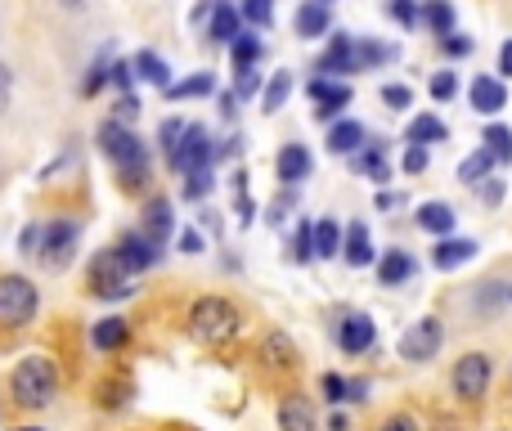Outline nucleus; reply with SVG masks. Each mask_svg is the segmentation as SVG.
Instances as JSON below:
<instances>
[{"label": "nucleus", "mask_w": 512, "mask_h": 431, "mask_svg": "<svg viewBox=\"0 0 512 431\" xmlns=\"http://www.w3.org/2000/svg\"><path fill=\"white\" fill-rule=\"evenodd\" d=\"M9 396L23 409H45L59 396V369H54L50 355H27V360L14 364L9 373Z\"/></svg>", "instance_id": "f257e3e1"}, {"label": "nucleus", "mask_w": 512, "mask_h": 431, "mask_svg": "<svg viewBox=\"0 0 512 431\" xmlns=\"http://www.w3.org/2000/svg\"><path fill=\"white\" fill-rule=\"evenodd\" d=\"M239 328H243L239 306H234V301H225V297H198L194 310H189V333H194L203 346L234 342V337H239Z\"/></svg>", "instance_id": "f03ea898"}, {"label": "nucleus", "mask_w": 512, "mask_h": 431, "mask_svg": "<svg viewBox=\"0 0 512 431\" xmlns=\"http://www.w3.org/2000/svg\"><path fill=\"white\" fill-rule=\"evenodd\" d=\"M99 149H104V158L117 162L122 185H144V180H149V158H144V144H140V135H135L131 126L104 122L99 126Z\"/></svg>", "instance_id": "7ed1b4c3"}, {"label": "nucleus", "mask_w": 512, "mask_h": 431, "mask_svg": "<svg viewBox=\"0 0 512 431\" xmlns=\"http://www.w3.org/2000/svg\"><path fill=\"white\" fill-rule=\"evenodd\" d=\"M90 292H95L99 301L131 297V270H126V261L117 256V247H104V252L90 261Z\"/></svg>", "instance_id": "20e7f679"}, {"label": "nucleus", "mask_w": 512, "mask_h": 431, "mask_svg": "<svg viewBox=\"0 0 512 431\" xmlns=\"http://www.w3.org/2000/svg\"><path fill=\"white\" fill-rule=\"evenodd\" d=\"M490 378H495V364H490V355L486 351H468L459 364H454L450 387H454V396H459L463 405H477V400H486Z\"/></svg>", "instance_id": "39448f33"}, {"label": "nucleus", "mask_w": 512, "mask_h": 431, "mask_svg": "<svg viewBox=\"0 0 512 431\" xmlns=\"http://www.w3.org/2000/svg\"><path fill=\"white\" fill-rule=\"evenodd\" d=\"M36 306H41V297H36V288L23 274H0V324L5 328L32 324Z\"/></svg>", "instance_id": "423d86ee"}, {"label": "nucleus", "mask_w": 512, "mask_h": 431, "mask_svg": "<svg viewBox=\"0 0 512 431\" xmlns=\"http://www.w3.org/2000/svg\"><path fill=\"white\" fill-rule=\"evenodd\" d=\"M441 346H445V324L436 315H423L418 324L405 328V337H400V360L427 364V360H436V355H441Z\"/></svg>", "instance_id": "0eeeda50"}, {"label": "nucleus", "mask_w": 512, "mask_h": 431, "mask_svg": "<svg viewBox=\"0 0 512 431\" xmlns=\"http://www.w3.org/2000/svg\"><path fill=\"white\" fill-rule=\"evenodd\" d=\"M369 63H364V36H351V32H337L333 45L324 50V59H319V77H346V72H364Z\"/></svg>", "instance_id": "6e6552de"}, {"label": "nucleus", "mask_w": 512, "mask_h": 431, "mask_svg": "<svg viewBox=\"0 0 512 431\" xmlns=\"http://www.w3.org/2000/svg\"><path fill=\"white\" fill-rule=\"evenodd\" d=\"M221 158V149L212 144V135H207V126H189L185 140H180V153L171 158V171H207L212 162Z\"/></svg>", "instance_id": "1a4fd4ad"}, {"label": "nucleus", "mask_w": 512, "mask_h": 431, "mask_svg": "<svg viewBox=\"0 0 512 431\" xmlns=\"http://www.w3.org/2000/svg\"><path fill=\"white\" fill-rule=\"evenodd\" d=\"M77 220H54V225H45V243H41V256L36 261L45 265V270H63V265L72 261V252H77Z\"/></svg>", "instance_id": "9d476101"}, {"label": "nucleus", "mask_w": 512, "mask_h": 431, "mask_svg": "<svg viewBox=\"0 0 512 431\" xmlns=\"http://www.w3.org/2000/svg\"><path fill=\"white\" fill-rule=\"evenodd\" d=\"M310 104H315V117L319 122H333L346 104H351V86L342 81H328V77H310Z\"/></svg>", "instance_id": "9b49d317"}, {"label": "nucleus", "mask_w": 512, "mask_h": 431, "mask_svg": "<svg viewBox=\"0 0 512 431\" xmlns=\"http://www.w3.org/2000/svg\"><path fill=\"white\" fill-rule=\"evenodd\" d=\"M373 342H378V324H373L364 310H355V315L342 319V328H337V346H342L346 355H364L373 351Z\"/></svg>", "instance_id": "f8f14e48"}, {"label": "nucleus", "mask_w": 512, "mask_h": 431, "mask_svg": "<svg viewBox=\"0 0 512 431\" xmlns=\"http://www.w3.org/2000/svg\"><path fill=\"white\" fill-rule=\"evenodd\" d=\"M117 256L126 261V270L131 274H144V270H153V265L162 261V247L153 243L144 229H135V234H126L122 243H117Z\"/></svg>", "instance_id": "ddd939ff"}, {"label": "nucleus", "mask_w": 512, "mask_h": 431, "mask_svg": "<svg viewBox=\"0 0 512 431\" xmlns=\"http://www.w3.org/2000/svg\"><path fill=\"white\" fill-rule=\"evenodd\" d=\"M274 418H279V431H319L315 405H310L301 391H288V396L279 400V409H274Z\"/></svg>", "instance_id": "4468645a"}, {"label": "nucleus", "mask_w": 512, "mask_h": 431, "mask_svg": "<svg viewBox=\"0 0 512 431\" xmlns=\"http://www.w3.org/2000/svg\"><path fill=\"white\" fill-rule=\"evenodd\" d=\"M310 167H315V158H310L306 144H283L279 158H274V176H279L288 189H297L301 180L310 176Z\"/></svg>", "instance_id": "2eb2a0df"}, {"label": "nucleus", "mask_w": 512, "mask_h": 431, "mask_svg": "<svg viewBox=\"0 0 512 431\" xmlns=\"http://www.w3.org/2000/svg\"><path fill=\"white\" fill-rule=\"evenodd\" d=\"M468 99H472V108H477L481 117L504 113V108H508V86H504V77H477V81H472V90H468Z\"/></svg>", "instance_id": "dca6fc26"}, {"label": "nucleus", "mask_w": 512, "mask_h": 431, "mask_svg": "<svg viewBox=\"0 0 512 431\" xmlns=\"http://www.w3.org/2000/svg\"><path fill=\"white\" fill-rule=\"evenodd\" d=\"M243 36V14L230 5V0H221L216 5V14L207 18V41H216V45H234Z\"/></svg>", "instance_id": "f3484780"}, {"label": "nucleus", "mask_w": 512, "mask_h": 431, "mask_svg": "<svg viewBox=\"0 0 512 431\" xmlns=\"http://www.w3.org/2000/svg\"><path fill=\"white\" fill-rule=\"evenodd\" d=\"M171 229H176V216H171V198H149L144 203V234L158 247L171 243Z\"/></svg>", "instance_id": "a211bd4d"}, {"label": "nucleus", "mask_w": 512, "mask_h": 431, "mask_svg": "<svg viewBox=\"0 0 512 431\" xmlns=\"http://www.w3.org/2000/svg\"><path fill=\"white\" fill-rule=\"evenodd\" d=\"M360 149H364V126L360 122L342 117V122L328 126V153H337V158H355Z\"/></svg>", "instance_id": "6ab92c4d"}, {"label": "nucleus", "mask_w": 512, "mask_h": 431, "mask_svg": "<svg viewBox=\"0 0 512 431\" xmlns=\"http://www.w3.org/2000/svg\"><path fill=\"white\" fill-rule=\"evenodd\" d=\"M126 342H131V324H126L122 315H108L90 328V346H95V351H122Z\"/></svg>", "instance_id": "aec40b11"}, {"label": "nucleus", "mask_w": 512, "mask_h": 431, "mask_svg": "<svg viewBox=\"0 0 512 431\" xmlns=\"http://www.w3.org/2000/svg\"><path fill=\"white\" fill-rule=\"evenodd\" d=\"M472 256H477V243H472V238H441V243L432 247L436 270H459V265H468Z\"/></svg>", "instance_id": "412c9836"}, {"label": "nucleus", "mask_w": 512, "mask_h": 431, "mask_svg": "<svg viewBox=\"0 0 512 431\" xmlns=\"http://www.w3.org/2000/svg\"><path fill=\"white\" fill-rule=\"evenodd\" d=\"M414 220H418V229H423V234H436V238H450L454 225H459V216H454L450 203H423Z\"/></svg>", "instance_id": "4be33fe9"}, {"label": "nucleus", "mask_w": 512, "mask_h": 431, "mask_svg": "<svg viewBox=\"0 0 512 431\" xmlns=\"http://www.w3.org/2000/svg\"><path fill=\"white\" fill-rule=\"evenodd\" d=\"M342 256L355 265V270H364V265H373V261H378V252H373V238H369V225H360V220H355V225L346 229Z\"/></svg>", "instance_id": "5701e85b"}, {"label": "nucleus", "mask_w": 512, "mask_h": 431, "mask_svg": "<svg viewBox=\"0 0 512 431\" xmlns=\"http://www.w3.org/2000/svg\"><path fill=\"white\" fill-rule=\"evenodd\" d=\"M328 23H333V9L324 5V0H306V5L297 9V36H306V41H315V36L328 32Z\"/></svg>", "instance_id": "b1692460"}, {"label": "nucleus", "mask_w": 512, "mask_h": 431, "mask_svg": "<svg viewBox=\"0 0 512 431\" xmlns=\"http://www.w3.org/2000/svg\"><path fill=\"white\" fill-rule=\"evenodd\" d=\"M378 279H382V288H400L405 279H414V256L391 247V252L378 261Z\"/></svg>", "instance_id": "393cba45"}, {"label": "nucleus", "mask_w": 512, "mask_h": 431, "mask_svg": "<svg viewBox=\"0 0 512 431\" xmlns=\"http://www.w3.org/2000/svg\"><path fill=\"white\" fill-rule=\"evenodd\" d=\"M261 360L270 364V369H297V346H292L288 333H265Z\"/></svg>", "instance_id": "a878e982"}, {"label": "nucleus", "mask_w": 512, "mask_h": 431, "mask_svg": "<svg viewBox=\"0 0 512 431\" xmlns=\"http://www.w3.org/2000/svg\"><path fill=\"white\" fill-rule=\"evenodd\" d=\"M351 162H355V171H364V176L378 180V185H387L391 180V162H387V149H382V144H364Z\"/></svg>", "instance_id": "bb28decb"}, {"label": "nucleus", "mask_w": 512, "mask_h": 431, "mask_svg": "<svg viewBox=\"0 0 512 431\" xmlns=\"http://www.w3.org/2000/svg\"><path fill=\"white\" fill-rule=\"evenodd\" d=\"M131 63H135V77H144V81H149V86H158V90H171V86H176V81H171V68H167V63H162V54L140 50Z\"/></svg>", "instance_id": "cd10ccee"}, {"label": "nucleus", "mask_w": 512, "mask_h": 431, "mask_svg": "<svg viewBox=\"0 0 512 431\" xmlns=\"http://www.w3.org/2000/svg\"><path fill=\"white\" fill-rule=\"evenodd\" d=\"M490 171H495V153H490V149H477V153H468V158L459 162V180H463V185H472V189L486 185Z\"/></svg>", "instance_id": "c85d7f7f"}, {"label": "nucleus", "mask_w": 512, "mask_h": 431, "mask_svg": "<svg viewBox=\"0 0 512 431\" xmlns=\"http://www.w3.org/2000/svg\"><path fill=\"white\" fill-rule=\"evenodd\" d=\"M131 396H135V387H131V378H126V373H113V378H104V382H99V391H95L99 409H122Z\"/></svg>", "instance_id": "c756f323"}, {"label": "nucleus", "mask_w": 512, "mask_h": 431, "mask_svg": "<svg viewBox=\"0 0 512 431\" xmlns=\"http://www.w3.org/2000/svg\"><path fill=\"white\" fill-rule=\"evenodd\" d=\"M445 135H450V131H445L441 117L423 113V117H414V122H409L405 140H409V144H423V149H427V144H445Z\"/></svg>", "instance_id": "7c9ffc66"}, {"label": "nucleus", "mask_w": 512, "mask_h": 431, "mask_svg": "<svg viewBox=\"0 0 512 431\" xmlns=\"http://www.w3.org/2000/svg\"><path fill=\"white\" fill-rule=\"evenodd\" d=\"M342 243H346V234H342V225L337 220H315V256L324 261V256H337L342 252Z\"/></svg>", "instance_id": "2f4dec72"}, {"label": "nucleus", "mask_w": 512, "mask_h": 431, "mask_svg": "<svg viewBox=\"0 0 512 431\" xmlns=\"http://www.w3.org/2000/svg\"><path fill=\"white\" fill-rule=\"evenodd\" d=\"M423 23L445 41V36L454 32V5L450 0H423Z\"/></svg>", "instance_id": "473e14b6"}, {"label": "nucleus", "mask_w": 512, "mask_h": 431, "mask_svg": "<svg viewBox=\"0 0 512 431\" xmlns=\"http://www.w3.org/2000/svg\"><path fill=\"white\" fill-rule=\"evenodd\" d=\"M288 95H292V72H274L261 90V108L265 113H279V108L288 104Z\"/></svg>", "instance_id": "72a5a7b5"}, {"label": "nucleus", "mask_w": 512, "mask_h": 431, "mask_svg": "<svg viewBox=\"0 0 512 431\" xmlns=\"http://www.w3.org/2000/svg\"><path fill=\"white\" fill-rule=\"evenodd\" d=\"M481 149L495 153V162H512V126L490 122V126H486V135H481Z\"/></svg>", "instance_id": "f704fd0d"}, {"label": "nucleus", "mask_w": 512, "mask_h": 431, "mask_svg": "<svg viewBox=\"0 0 512 431\" xmlns=\"http://www.w3.org/2000/svg\"><path fill=\"white\" fill-rule=\"evenodd\" d=\"M216 90V77L212 72H194V77L176 81V86L167 90V99H198V95H212Z\"/></svg>", "instance_id": "c9c22d12"}, {"label": "nucleus", "mask_w": 512, "mask_h": 431, "mask_svg": "<svg viewBox=\"0 0 512 431\" xmlns=\"http://www.w3.org/2000/svg\"><path fill=\"white\" fill-rule=\"evenodd\" d=\"M504 301H512V288L508 283H499V279H490V283H481V292H477V310L481 315H490V310H499Z\"/></svg>", "instance_id": "e433bc0d"}, {"label": "nucleus", "mask_w": 512, "mask_h": 431, "mask_svg": "<svg viewBox=\"0 0 512 431\" xmlns=\"http://www.w3.org/2000/svg\"><path fill=\"white\" fill-rule=\"evenodd\" d=\"M185 131H189V122H180V117H167V122H162L158 140H162V153H167V162L180 153V140H185Z\"/></svg>", "instance_id": "4c0bfd02"}, {"label": "nucleus", "mask_w": 512, "mask_h": 431, "mask_svg": "<svg viewBox=\"0 0 512 431\" xmlns=\"http://www.w3.org/2000/svg\"><path fill=\"white\" fill-rule=\"evenodd\" d=\"M230 54H234V68H256V59H261V41H256L252 32H243L239 41L230 45Z\"/></svg>", "instance_id": "58836bf2"}, {"label": "nucleus", "mask_w": 512, "mask_h": 431, "mask_svg": "<svg viewBox=\"0 0 512 431\" xmlns=\"http://www.w3.org/2000/svg\"><path fill=\"white\" fill-rule=\"evenodd\" d=\"M387 14L400 27H414V23H423V0H387Z\"/></svg>", "instance_id": "ea45409f"}, {"label": "nucleus", "mask_w": 512, "mask_h": 431, "mask_svg": "<svg viewBox=\"0 0 512 431\" xmlns=\"http://www.w3.org/2000/svg\"><path fill=\"white\" fill-rule=\"evenodd\" d=\"M239 14H243V23H252V27H270L274 23V0H243Z\"/></svg>", "instance_id": "a19ab883"}, {"label": "nucleus", "mask_w": 512, "mask_h": 431, "mask_svg": "<svg viewBox=\"0 0 512 431\" xmlns=\"http://www.w3.org/2000/svg\"><path fill=\"white\" fill-rule=\"evenodd\" d=\"M212 185H216L212 167H207V171H189V176H185V198H189V203H203V198L212 194Z\"/></svg>", "instance_id": "79ce46f5"}, {"label": "nucleus", "mask_w": 512, "mask_h": 431, "mask_svg": "<svg viewBox=\"0 0 512 431\" xmlns=\"http://www.w3.org/2000/svg\"><path fill=\"white\" fill-rule=\"evenodd\" d=\"M319 387H324L328 405H346V400H351V382H346L342 373H324V378H319Z\"/></svg>", "instance_id": "37998d69"}, {"label": "nucleus", "mask_w": 512, "mask_h": 431, "mask_svg": "<svg viewBox=\"0 0 512 431\" xmlns=\"http://www.w3.org/2000/svg\"><path fill=\"white\" fill-rule=\"evenodd\" d=\"M427 90H432L436 104H450V99L459 95V72H436L432 86H427Z\"/></svg>", "instance_id": "c03bdc74"}, {"label": "nucleus", "mask_w": 512, "mask_h": 431, "mask_svg": "<svg viewBox=\"0 0 512 431\" xmlns=\"http://www.w3.org/2000/svg\"><path fill=\"white\" fill-rule=\"evenodd\" d=\"M256 90H261V72H256V68H239V72H234V95L252 99Z\"/></svg>", "instance_id": "a18cd8bd"}, {"label": "nucleus", "mask_w": 512, "mask_h": 431, "mask_svg": "<svg viewBox=\"0 0 512 431\" xmlns=\"http://www.w3.org/2000/svg\"><path fill=\"white\" fill-rule=\"evenodd\" d=\"M41 243H45V225H27L18 234V252L23 256H41Z\"/></svg>", "instance_id": "49530a36"}, {"label": "nucleus", "mask_w": 512, "mask_h": 431, "mask_svg": "<svg viewBox=\"0 0 512 431\" xmlns=\"http://www.w3.org/2000/svg\"><path fill=\"white\" fill-rule=\"evenodd\" d=\"M108 81H113V68H108V63L99 59L95 68H90V77H86V86H81V95H95V90H104Z\"/></svg>", "instance_id": "de8ad7c7"}, {"label": "nucleus", "mask_w": 512, "mask_h": 431, "mask_svg": "<svg viewBox=\"0 0 512 431\" xmlns=\"http://www.w3.org/2000/svg\"><path fill=\"white\" fill-rule=\"evenodd\" d=\"M382 104L387 108H409L414 104V90L409 86H382Z\"/></svg>", "instance_id": "09e8293b"}, {"label": "nucleus", "mask_w": 512, "mask_h": 431, "mask_svg": "<svg viewBox=\"0 0 512 431\" xmlns=\"http://www.w3.org/2000/svg\"><path fill=\"white\" fill-rule=\"evenodd\" d=\"M441 50L450 54V59H463V54H472V36H463V32H450L441 41Z\"/></svg>", "instance_id": "8fccbe9b"}, {"label": "nucleus", "mask_w": 512, "mask_h": 431, "mask_svg": "<svg viewBox=\"0 0 512 431\" xmlns=\"http://www.w3.org/2000/svg\"><path fill=\"white\" fill-rule=\"evenodd\" d=\"M405 171H409V176H423V171H427V149H423V144H409V149H405Z\"/></svg>", "instance_id": "3c124183"}, {"label": "nucleus", "mask_w": 512, "mask_h": 431, "mask_svg": "<svg viewBox=\"0 0 512 431\" xmlns=\"http://www.w3.org/2000/svg\"><path fill=\"white\" fill-rule=\"evenodd\" d=\"M131 117H140V99H135V95H122V99H117V117H113V122H131Z\"/></svg>", "instance_id": "603ef678"}, {"label": "nucleus", "mask_w": 512, "mask_h": 431, "mask_svg": "<svg viewBox=\"0 0 512 431\" xmlns=\"http://www.w3.org/2000/svg\"><path fill=\"white\" fill-rule=\"evenodd\" d=\"M378 431H423V427H418V418H414V414H391Z\"/></svg>", "instance_id": "864d4df0"}, {"label": "nucleus", "mask_w": 512, "mask_h": 431, "mask_svg": "<svg viewBox=\"0 0 512 431\" xmlns=\"http://www.w3.org/2000/svg\"><path fill=\"white\" fill-rule=\"evenodd\" d=\"M234 216H239V225H252V216H256L252 194H234Z\"/></svg>", "instance_id": "5fc2aeb1"}, {"label": "nucleus", "mask_w": 512, "mask_h": 431, "mask_svg": "<svg viewBox=\"0 0 512 431\" xmlns=\"http://www.w3.org/2000/svg\"><path fill=\"white\" fill-rule=\"evenodd\" d=\"M481 198H486V207H499V203H504V180L490 176L486 185H481Z\"/></svg>", "instance_id": "6e6d98bb"}, {"label": "nucleus", "mask_w": 512, "mask_h": 431, "mask_svg": "<svg viewBox=\"0 0 512 431\" xmlns=\"http://www.w3.org/2000/svg\"><path fill=\"white\" fill-rule=\"evenodd\" d=\"M113 81L131 95V81H135V63H113Z\"/></svg>", "instance_id": "4d7b16f0"}, {"label": "nucleus", "mask_w": 512, "mask_h": 431, "mask_svg": "<svg viewBox=\"0 0 512 431\" xmlns=\"http://www.w3.org/2000/svg\"><path fill=\"white\" fill-rule=\"evenodd\" d=\"M9 95H14V72H9L5 63H0V113L9 108Z\"/></svg>", "instance_id": "13d9d810"}, {"label": "nucleus", "mask_w": 512, "mask_h": 431, "mask_svg": "<svg viewBox=\"0 0 512 431\" xmlns=\"http://www.w3.org/2000/svg\"><path fill=\"white\" fill-rule=\"evenodd\" d=\"M180 252H185V256H198V252H203V238H198L194 229H185V234H180Z\"/></svg>", "instance_id": "bf43d9fd"}, {"label": "nucleus", "mask_w": 512, "mask_h": 431, "mask_svg": "<svg viewBox=\"0 0 512 431\" xmlns=\"http://www.w3.org/2000/svg\"><path fill=\"white\" fill-rule=\"evenodd\" d=\"M499 77H512V41H504V45H499Z\"/></svg>", "instance_id": "052dcab7"}, {"label": "nucleus", "mask_w": 512, "mask_h": 431, "mask_svg": "<svg viewBox=\"0 0 512 431\" xmlns=\"http://www.w3.org/2000/svg\"><path fill=\"white\" fill-rule=\"evenodd\" d=\"M373 203H378V212H391V207H400V194H387V189H382Z\"/></svg>", "instance_id": "680f3d73"}, {"label": "nucleus", "mask_w": 512, "mask_h": 431, "mask_svg": "<svg viewBox=\"0 0 512 431\" xmlns=\"http://www.w3.org/2000/svg\"><path fill=\"white\" fill-rule=\"evenodd\" d=\"M351 400H369V378H351Z\"/></svg>", "instance_id": "e2e57ef3"}, {"label": "nucleus", "mask_w": 512, "mask_h": 431, "mask_svg": "<svg viewBox=\"0 0 512 431\" xmlns=\"http://www.w3.org/2000/svg\"><path fill=\"white\" fill-rule=\"evenodd\" d=\"M221 113H225V117L239 113V95H234V90H230V95H221Z\"/></svg>", "instance_id": "0e129e2a"}, {"label": "nucleus", "mask_w": 512, "mask_h": 431, "mask_svg": "<svg viewBox=\"0 0 512 431\" xmlns=\"http://www.w3.org/2000/svg\"><path fill=\"white\" fill-rule=\"evenodd\" d=\"M328 431H351V423H346V414H333V418H328Z\"/></svg>", "instance_id": "69168bd1"}, {"label": "nucleus", "mask_w": 512, "mask_h": 431, "mask_svg": "<svg viewBox=\"0 0 512 431\" xmlns=\"http://www.w3.org/2000/svg\"><path fill=\"white\" fill-rule=\"evenodd\" d=\"M63 5H68V9H81V5H86V0H63Z\"/></svg>", "instance_id": "338daca9"}, {"label": "nucleus", "mask_w": 512, "mask_h": 431, "mask_svg": "<svg viewBox=\"0 0 512 431\" xmlns=\"http://www.w3.org/2000/svg\"><path fill=\"white\" fill-rule=\"evenodd\" d=\"M14 431H41V427H14Z\"/></svg>", "instance_id": "774afa93"}]
</instances>
